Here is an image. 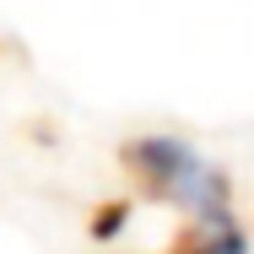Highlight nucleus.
<instances>
[{
	"mask_svg": "<svg viewBox=\"0 0 254 254\" xmlns=\"http://www.w3.org/2000/svg\"><path fill=\"white\" fill-rule=\"evenodd\" d=\"M119 162L146 200L179 205L184 216H211V211H227L233 200L227 179L179 135H135V141H125Z\"/></svg>",
	"mask_w": 254,
	"mask_h": 254,
	"instance_id": "obj_1",
	"label": "nucleus"
},
{
	"mask_svg": "<svg viewBox=\"0 0 254 254\" xmlns=\"http://www.w3.org/2000/svg\"><path fill=\"white\" fill-rule=\"evenodd\" d=\"M162 254H249V233L238 227L233 211H211V216H190V227H179V238Z\"/></svg>",
	"mask_w": 254,
	"mask_h": 254,
	"instance_id": "obj_2",
	"label": "nucleus"
},
{
	"mask_svg": "<svg viewBox=\"0 0 254 254\" xmlns=\"http://www.w3.org/2000/svg\"><path fill=\"white\" fill-rule=\"evenodd\" d=\"M125 216H130V205H125V200H114V205H103L98 216H92V238H114V233H119V222H125Z\"/></svg>",
	"mask_w": 254,
	"mask_h": 254,
	"instance_id": "obj_3",
	"label": "nucleus"
}]
</instances>
